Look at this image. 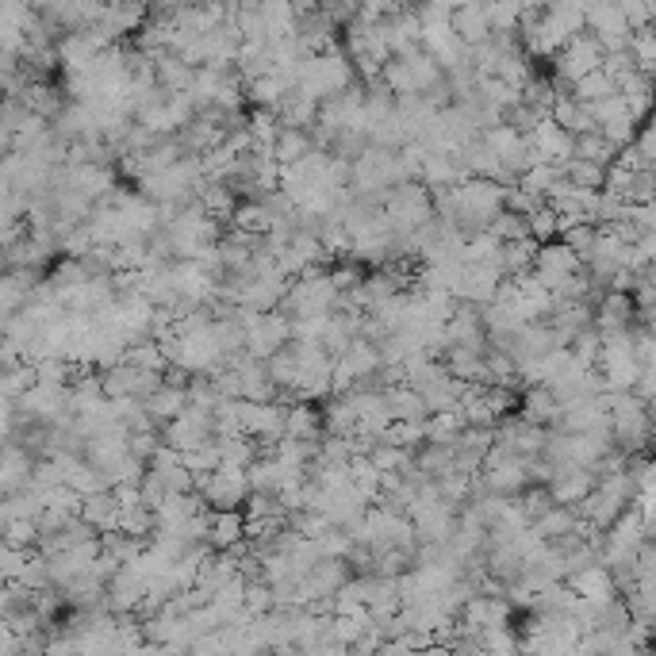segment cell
Listing matches in <instances>:
<instances>
[{
  "label": "cell",
  "instance_id": "obj_42",
  "mask_svg": "<svg viewBox=\"0 0 656 656\" xmlns=\"http://www.w3.org/2000/svg\"><path fill=\"white\" fill-rule=\"evenodd\" d=\"M484 16L492 35H515L522 20V4H484Z\"/></svg>",
  "mask_w": 656,
  "mask_h": 656
},
{
  "label": "cell",
  "instance_id": "obj_38",
  "mask_svg": "<svg viewBox=\"0 0 656 656\" xmlns=\"http://www.w3.org/2000/svg\"><path fill=\"white\" fill-rule=\"evenodd\" d=\"M364 461L373 465L381 476H392V472H404L407 465H411V454H407V449H396V446H384V442H376Z\"/></svg>",
  "mask_w": 656,
  "mask_h": 656
},
{
  "label": "cell",
  "instance_id": "obj_34",
  "mask_svg": "<svg viewBox=\"0 0 656 656\" xmlns=\"http://www.w3.org/2000/svg\"><path fill=\"white\" fill-rule=\"evenodd\" d=\"M100 553H104L112 565H135L138 560V553L146 549V542H135V537H127V534H120V530H108V534H100Z\"/></svg>",
  "mask_w": 656,
  "mask_h": 656
},
{
  "label": "cell",
  "instance_id": "obj_28",
  "mask_svg": "<svg viewBox=\"0 0 656 656\" xmlns=\"http://www.w3.org/2000/svg\"><path fill=\"white\" fill-rule=\"evenodd\" d=\"M334 364H338V369H346V373L354 376V384H357V381H364V376H373L384 361H381V349H376L373 342L357 338V342H349V349Z\"/></svg>",
  "mask_w": 656,
  "mask_h": 656
},
{
  "label": "cell",
  "instance_id": "obj_9",
  "mask_svg": "<svg viewBox=\"0 0 656 656\" xmlns=\"http://www.w3.org/2000/svg\"><path fill=\"white\" fill-rule=\"evenodd\" d=\"M146 587H150V580L138 572V565L115 568L104 583V610L108 615H135L146 599Z\"/></svg>",
  "mask_w": 656,
  "mask_h": 656
},
{
  "label": "cell",
  "instance_id": "obj_30",
  "mask_svg": "<svg viewBox=\"0 0 656 656\" xmlns=\"http://www.w3.org/2000/svg\"><path fill=\"white\" fill-rule=\"evenodd\" d=\"M572 158H575V162L599 165V170H610V165H615V158H618V150L599 135V131H587V135L572 138Z\"/></svg>",
  "mask_w": 656,
  "mask_h": 656
},
{
  "label": "cell",
  "instance_id": "obj_37",
  "mask_svg": "<svg viewBox=\"0 0 656 656\" xmlns=\"http://www.w3.org/2000/svg\"><path fill=\"white\" fill-rule=\"evenodd\" d=\"M515 507H519V515H522V519H527V527H534V522L542 519L545 510H549V507H557V503L549 499V487H542V484H530L522 495H515Z\"/></svg>",
  "mask_w": 656,
  "mask_h": 656
},
{
  "label": "cell",
  "instance_id": "obj_12",
  "mask_svg": "<svg viewBox=\"0 0 656 656\" xmlns=\"http://www.w3.org/2000/svg\"><path fill=\"white\" fill-rule=\"evenodd\" d=\"M288 342H292V323H284L276 311L258 315L246 326V357H253V361H269V357L288 346Z\"/></svg>",
  "mask_w": 656,
  "mask_h": 656
},
{
  "label": "cell",
  "instance_id": "obj_25",
  "mask_svg": "<svg viewBox=\"0 0 656 656\" xmlns=\"http://www.w3.org/2000/svg\"><path fill=\"white\" fill-rule=\"evenodd\" d=\"M288 92H292L288 82H281L276 73H265V77H258V82L246 85V108H250V112H273L276 115Z\"/></svg>",
  "mask_w": 656,
  "mask_h": 656
},
{
  "label": "cell",
  "instance_id": "obj_14",
  "mask_svg": "<svg viewBox=\"0 0 656 656\" xmlns=\"http://www.w3.org/2000/svg\"><path fill=\"white\" fill-rule=\"evenodd\" d=\"M238 381V399H250V404H281V392L273 388L265 373V361H253V357H235L227 364Z\"/></svg>",
  "mask_w": 656,
  "mask_h": 656
},
{
  "label": "cell",
  "instance_id": "obj_26",
  "mask_svg": "<svg viewBox=\"0 0 656 656\" xmlns=\"http://www.w3.org/2000/svg\"><path fill=\"white\" fill-rule=\"evenodd\" d=\"M193 77H196V70L188 62H181L173 50L154 54V82L162 92H188L193 89Z\"/></svg>",
  "mask_w": 656,
  "mask_h": 656
},
{
  "label": "cell",
  "instance_id": "obj_45",
  "mask_svg": "<svg viewBox=\"0 0 656 656\" xmlns=\"http://www.w3.org/2000/svg\"><path fill=\"white\" fill-rule=\"evenodd\" d=\"M599 334H595V326L592 331H583V334H575L572 342H568V354H572V361L575 364H583V369H595V361H599Z\"/></svg>",
  "mask_w": 656,
  "mask_h": 656
},
{
  "label": "cell",
  "instance_id": "obj_35",
  "mask_svg": "<svg viewBox=\"0 0 656 656\" xmlns=\"http://www.w3.org/2000/svg\"><path fill=\"white\" fill-rule=\"evenodd\" d=\"M568 97H572L575 104L592 108V104H599V100L615 97V85H610L607 73L595 70V73H587V77H580V82H575L572 89H568Z\"/></svg>",
  "mask_w": 656,
  "mask_h": 656
},
{
  "label": "cell",
  "instance_id": "obj_7",
  "mask_svg": "<svg viewBox=\"0 0 656 656\" xmlns=\"http://www.w3.org/2000/svg\"><path fill=\"white\" fill-rule=\"evenodd\" d=\"M211 442H215V422H211L208 411H196V407H185L170 426H162V446L181 457L211 446Z\"/></svg>",
  "mask_w": 656,
  "mask_h": 656
},
{
  "label": "cell",
  "instance_id": "obj_44",
  "mask_svg": "<svg viewBox=\"0 0 656 656\" xmlns=\"http://www.w3.org/2000/svg\"><path fill=\"white\" fill-rule=\"evenodd\" d=\"M0 542L12 545V549H20V553H35V545H39V530H35V519L9 522V530L0 534Z\"/></svg>",
  "mask_w": 656,
  "mask_h": 656
},
{
  "label": "cell",
  "instance_id": "obj_40",
  "mask_svg": "<svg viewBox=\"0 0 656 656\" xmlns=\"http://www.w3.org/2000/svg\"><path fill=\"white\" fill-rule=\"evenodd\" d=\"M273 610H276V603H273V592H269V583H261V580L246 583L243 587V615L246 618H265V615H273Z\"/></svg>",
  "mask_w": 656,
  "mask_h": 656
},
{
  "label": "cell",
  "instance_id": "obj_46",
  "mask_svg": "<svg viewBox=\"0 0 656 656\" xmlns=\"http://www.w3.org/2000/svg\"><path fill=\"white\" fill-rule=\"evenodd\" d=\"M618 9H622V20L626 27H630V35L653 27L656 20V4H648V0H618Z\"/></svg>",
  "mask_w": 656,
  "mask_h": 656
},
{
  "label": "cell",
  "instance_id": "obj_48",
  "mask_svg": "<svg viewBox=\"0 0 656 656\" xmlns=\"http://www.w3.org/2000/svg\"><path fill=\"white\" fill-rule=\"evenodd\" d=\"M185 461V469L193 472V476H208V472H215L219 469V446L211 442V446H203V449H193V454H185L181 457Z\"/></svg>",
  "mask_w": 656,
  "mask_h": 656
},
{
  "label": "cell",
  "instance_id": "obj_18",
  "mask_svg": "<svg viewBox=\"0 0 656 656\" xmlns=\"http://www.w3.org/2000/svg\"><path fill=\"white\" fill-rule=\"evenodd\" d=\"M284 437L304 442V446H319V442H323V414H319V404L284 407Z\"/></svg>",
  "mask_w": 656,
  "mask_h": 656
},
{
  "label": "cell",
  "instance_id": "obj_41",
  "mask_svg": "<svg viewBox=\"0 0 656 656\" xmlns=\"http://www.w3.org/2000/svg\"><path fill=\"white\" fill-rule=\"evenodd\" d=\"M565 177L572 188H592V193H603V181H607V170H599V165L592 162H565Z\"/></svg>",
  "mask_w": 656,
  "mask_h": 656
},
{
  "label": "cell",
  "instance_id": "obj_22",
  "mask_svg": "<svg viewBox=\"0 0 656 656\" xmlns=\"http://www.w3.org/2000/svg\"><path fill=\"white\" fill-rule=\"evenodd\" d=\"M200 515H208V507L200 503L196 492H185V495H165V503L154 510L158 519V530H181L185 522H196Z\"/></svg>",
  "mask_w": 656,
  "mask_h": 656
},
{
  "label": "cell",
  "instance_id": "obj_4",
  "mask_svg": "<svg viewBox=\"0 0 656 656\" xmlns=\"http://www.w3.org/2000/svg\"><path fill=\"white\" fill-rule=\"evenodd\" d=\"M381 215L388 223L392 235H414L419 227H426L434 219V208H430V193L419 185V181H407V185L392 188L381 200Z\"/></svg>",
  "mask_w": 656,
  "mask_h": 656
},
{
  "label": "cell",
  "instance_id": "obj_6",
  "mask_svg": "<svg viewBox=\"0 0 656 656\" xmlns=\"http://www.w3.org/2000/svg\"><path fill=\"white\" fill-rule=\"evenodd\" d=\"M193 492L200 495V503L211 515H219V510H243L246 495H250V484H246V472L215 469L208 472V476H196Z\"/></svg>",
  "mask_w": 656,
  "mask_h": 656
},
{
  "label": "cell",
  "instance_id": "obj_11",
  "mask_svg": "<svg viewBox=\"0 0 656 656\" xmlns=\"http://www.w3.org/2000/svg\"><path fill=\"white\" fill-rule=\"evenodd\" d=\"M16 414L27 422H58L70 419V396L65 388H50V384H35L16 399Z\"/></svg>",
  "mask_w": 656,
  "mask_h": 656
},
{
  "label": "cell",
  "instance_id": "obj_27",
  "mask_svg": "<svg viewBox=\"0 0 656 656\" xmlns=\"http://www.w3.org/2000/svg\"><path fill=\"white\" fill-rule=\"evenodd\" d=\"M185 407H188L185 388H173V384H162V388L150 392V396L143 399V411L150 414V422H154V426H170V422L177 419Z\"/></svg>",
  "mask_w": 656,
  "mask_h": 656
},
{
  "label": "cell",
  "instance_id": "obj_39",
  "mask_svg": "<svg viewBox=\"0 0 656 656\" xmlns=\"http://www.w3.org/2000/svg\"><path fill=\"white\" fill-rule=\"evenodd\" d=\"M487 235H492L495 243H519V238H530L527 215H515V211H499V215L487 223Z\"/></svg>",
  "mask_w": 656,
  "mask_h": 656
},
{
  "label": "cell",
  "instance_id": "obj_20",
  "mask_svg": "<svg viewBox=\"0 0 656 656\" xmlns=\"http://www.w3.org/2000/svg\"><path fill=\"white\" fill-rule=\"evenodd\" d=\"M449 32L461 47H480V42L492 39V27H487L484 4H454V16H449Z\"/></svg>",
  "mask_w": 656,
  "mask_h": 656
},
{
  "label": "cell",
  "instance_id": "obj_24",
  "mask_svg": "<svg viewBox=\"0 0 656 656\" xmlns=\"http://www.w3.org/2000/svg\"><path fill=\"white\" fill-rule=\"evenodd\" d=\"M315 150V143H311V131H292V127H281L273 138V146H269V154H273L276 170H288V165H300L304 158Z\"/></svg>",
  "mask_w": 656,
  "mask_h": 656
},
{
  "label": "cell",
  "instance_id": "obj_8",
  "mask_svg": "<svg viewBox=\"0 0 656 656\" xmlns=\"http://www.w3.org/2000/svg\"><path fill=\"white\" fill-rule=\"evenodd\" d=\"M583 273V261L575 258L572 250H568L560 238H553V243H545V246H537V253H534V269H530V276H534L537 284H542L545 292H557L560 284H568L572 276H580Z\"/></svg>",
  "mask_w": 656,
  "mask_h": 656
},
{
  "label": "cell",
  "instance_id": "obj_19",
  "mask_svg": "<svg viewBox=\"0 0 656 656\" xmlns=\"http://www.w3.org/2000/svg\"><path fill=\"white\" fill-rule=\"evenodd\" d=\"M565 583H568V592H572L575 599H583V603H610V599H618L615 580H610V572L603 565L583 568V572L568 575Z\"/></svg>",
  "mask_w": 656,
  "mask_h": 656
},
{
  "label": "cell",
  "instance_id": "obj_47",
  "mask_svg": "<svg viewBox=\"0 0 656 656\" xmlns=\"http://www.w3.org/2000/svg\"><path fill=\"white\" fill-rule=\"evenodd\" d=\"M557 238L583 261L587 253H592V246H595V227H592V223H575V227H568L565 235H557Z\"/></svg>",
  "mask_w": 656,
  "mask_h": 656
},
{
  "label": "cell",
  "instance_id": "obj_5",
  "mask_svg": "<svg viewBox=\"0 0 656 656\" xmlns=\"http://www.w3.org/2000/svg\"><path fill=\"white\" fill-rule=\"evenodd\" d=\"M603 65V50L599 42L592 39L587 32H580L575 39H568L565 47H560V54L553 58V82L560 85V89H572L580 77H587V73H595Z\"/></svg>",
  "mask_w": 656,
  "mask_h": 656
},
{
  "label": "cell",
  "instance_id": "obj_32",
  "mask_svg": "<svg viewBox=\"0 0 656 656\" xmlns=\"http://www.w3.org/2000/svg\"><path fill=\"white\" fill-rule=\"evenodd\" d=\"M384 404H388L392 422H426V407H422L419 392L404 388V384L384 392Z\"/></svg>",
  "mask_w": 656,
  "mask_h": 656
},
{
  "label": "cell",
  "instance_id": "obj_29",
  "mask_svg": "<svg viewBox=\"0 0 656 656\" xmlns=\"http://www.w3.org/2000/svg\"><path fill=\"white\" fill-rule=\"evenodd\" d=\"M82 522H89L97 534H108V530L120 527V507H115L112 492H97L89 495V499H82V515H77Z\"/></svg>",
  "mask_w": 656,
  "mask_h": 656
},
{
  "label": "cell",
  "instance_id": "obj_36",
  "mask_svg": "<svg viewBox=\"0 0 656 656\" xmlns=\"http://www.w3.org/2000/svg\"><path fill=\"white\" fill-rule=\"evenodd\" d=\"M422 437H426V422H392V426L381 434V442L384 446H396V449L414 454V449L422 446Z\"/></svg>",
  "mask_w": 656,
  "mask_h": 656
},
{
  "label": "cell",
  "instance_id": "obj_13",
  "mask_svg": "<svg viewBox=\"0 0 656 656\" xmlns=\"http://www.w3.org/2000/svg\"><path fill=\"white\" fill-rule=\"evenodd\" d=\"M510 615H515V610L507 607L503 595H472V599L457 610V622L472 633H484V630H507Z\"/></svg>",
  "mask_w": 656,
  "mask_h": 656
},
{
  "label": "cell",
  "instance_id": "obj_52",
  "mask_svg": "<svg viewBox=\"0 0 656 656\" xmlns=\"http://www.w3.org/2000/svg\"><path fill=\"white\" fill-rule=\"evenodd\" d=\"M419 656H454V653H449V648L442 645V641H430V645L419 648Z\"/></svg>",
  "mask_w": 656,
  "mask_h": 656
},
{
  "label": "cell",
  "instance_id": "obj_15",
  "mask_svg": "<svg viewBox=\"0 0 656 656\" xmlns=\"http://www.w3.org/2000/svg\"><path fill=\"white\" fill-rule=\"evenodd\" d=\"M527 143L534 146V154L542 158L545 165L572 162V135H568V131H560L549 115H542V120L534 123V131L527 135Z\"/></svg>",
  "mask_w": 656,
  "mask_h": 656
},
{
  "label": "cell",
  "instance_id": "obj_43",
  "mask_svg": "<svg viewBox=\"0 0 656 656\" xmlns=\"http://www.w3.org/2000/svg\"><path fill=\"white\" fill-rule=\"evenodd\" d=\"M527 231H530V243H537V246H545V243H553V238H557V215H553L549 203H542V208L530 211Z\"/></svg>",
  "mask_w": 656,
  "mask_h": 656
},
{
  "label": "cell",
  "instance_id": "obj_10",
  "mask_svg": "<svg viewBox=\"0 0 656 656\" xmlns=\"http://www.w3.org/2000/svg\"><path fill=\"white\" fill-rule=\"evenodd\" d=\"M442 338H446V349H472V354H484L487 331H484V319H480V308L457 304L454 315L442 323Z\"/></svg>",
  "mask_w": 656,
  "mask_h": 656
},
{
  "label": "cell",
  "instance_id": "obj_49",
  "mask_svg": "<svg viewBox=\"0 0 656 656\" xmlns=\"http://www.w3.org/2000/svg\"><path fill=\"white\" fill-rule=\"evenodd\" d=\"M537 120H542V115H537L534 108L522 104V100H519V104H515V108H507V112H503V127H510V131H515V135H522V138H527L530 131H534V123H537Z\"/></svg>",
  "mask_w": 656,
  "mask_h": 656
},
{
  "label": "cell",
  "instance_id": "obj_1",
  "mask_svg": "<svg viewBox=\"0 0 656 656\" xmlns=\"http://www.w3.org/2000/svg\"><path fill=\"white\" fill-rule=\"evenodd\" d=\"M411 173H407L399 150H364L357 162H349V196H364V200L381 203L392 188L407 185Z\"/></svg>",
  "mask_w": 656,
  "mask_h": 656
},
{
  "label": "cell",
  "instance_id": "obj_50",
  "mask_svg": "<svg viewBox=\"0 0 656 656\" xmlns=\"http://www.w3.org/2000/svg\"><path fill=\"white\" fill-rule=\"evenodd\" d=\"M599 135L607 138L615 150H626V146H633V135H638V123L633 120H618V123H607V127H599Z\"/></svg>",
  "mask_w": 656,
  "mask_h": 656
},
{
  "label": "cell",
  "instance_id": "obj_2",
  "mask_svg": "<svg viewBox=\"0 0 656 656\" xmlns=\"http://www.w3.org/2000/svg\"><path fill=\"white\" fill-rule=\"evenodd\" d=\"M331 269H308V273L300 276V281H292L288 292L281 296V304H276V315L284 319V323H308V319H326L334 311V304H338V292H334L331 284Z\"/></svg>",
  "mask_w": 656,
  "mask_h": 656
},
{
  "label": "cell",
  "instance_id": "obj_3",
  "mask_svg": "<svg viewBox=\"0 0 656 656\" xmlns=\"http://www.w3.org/2000/svg\"><path fill=\"white\" fill-rule=\"evenodd\" d=\"M354 82H357L354 62L346 58V50H338V54H326V58H304V65L296 70V82H292V92H300V97L323 104V100L349 89Z\"/></svg>",
  "mask_w": 656,
  "mask_h": 656
},
{
  "label": "cell",
  "instance_id": "obj_17",
  "mask_svg": "<svg viewBox=\"0 0 656 656\" xmlns=\"http://www.w3.org/2000/svg\"><path fill=\"white\" fill-rule=\"evenodd\" d=\"M32 469H35V457L27 449L12 446L4 442L0 449V495H20L32 487Z\"/></svg>",
  "mask_w": 656,
  "mask_h": 656
},
{
  "label": "cell",
  "instance_id": "obj_33",
  "mask_svg": "<svg viewBox=\"0 0 656 656\" xmlns=\"http://www.w3.org/2000/svg\"><path fill=\"white\" fill-rule=\"evenodd\" d=\"M572 527H575V510H568V507H549L542 515V519L530 527V534L534 537H542V542H560V537H568L572 534Z\"/></svg>",
  "mask_w": 656,
  "mask_h": 656
},
{
  "label": "cell",
  "instance_id": "obj_31",
  "mask_svg": "<svg viewBox=\"0 0 656 656\" xmlns=\"http://www.w3.org/2000/svg\"><path fill=\"white\" fill-rule=\"evenodd\" d=\"M319 414H323V437H349L357 430L349 396H331L323 407H319Z\"/></svg>",
  "mask_w": 656,
  "mask_h": 656
},
{
  "label": "cell",
  "instance_id": "obj_21",
  "mask_svg": "<svg viewBox=\"0 0 656 656\" xmlns=\"http://www.w3.org/2000/svg\"><path fill=\"white\" fill-rule=\"evenodd\" d=\"M208 549L211 553H231L235 545L246 542V530H243V510H219L211 515L208 510Z\"/></svg>",
  "mask_w": 656,
  "mask_h": 656
},
{
  "label": "cell",
  "instance_id": "obj_23",
  "mask_svg": "<svg viewBox=\"0 0 656 656\" xmlns=\"http://www.w3.org/2000/svg\"><path fill=\"white\" fill-rule=\"evenodd\" d=\"M519 414L527 422H534V426L553 430L560 419V407H557V399L549 396L545 384H530V388H522V396H519Z\"/></svg>",
  "mask_w": 656,
  "mask_h": 656
},
{
  "label": "cell",
  "instance_id": "obj_51",
  "mask_svg": "<svg viewBox=\"0 0 656 656\" xmlns=\"http://www.w3.org/2000/svg\"><path fill=\"white\" fill-rule=\"evenodd\" d=\"M27 557H32V553H20V549H12V545L0 542V583H12V580H16Z\"/></svg>",
  "mask_w": 656,
  "mask_h": 656
},
{
  "label": "cell",
  "instance_id": "obj_16",
  "mask_svg": "<svg viewBox=\"0 0 656 656\" xmlns=\"http://www.w3.org/2000/svg\"><path fill=\"white\" fill-rule=\"evenodd\" d=\"M549 499L557 503V507H580L583 499H587V492L595 487V472L587 469H572V465H565V469H553L549 476Z\"/></svg>",
  "mask_w": 656,
  "mask_h": 656
}]
</instances>
